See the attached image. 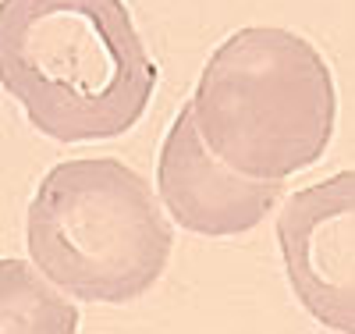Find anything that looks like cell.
Wrapping results in <instances>:
<instances>
[{"label":"cell","mask_w":355,"mask_h":334,"mask_svg":"<svg viewBox=\"0 0 355 334\" xmlns=\"http://www.w3.org/2000/svg\"><path fill=\"white\" fill-rule=\"evenodd\" d=\"M25 238L33 263L57 288L103 306L146 295L174 249L150 181L114 157L50 167L28 206Z\"/></svg>","instance_id":"3957f363"},{"label":"cell","mask_w":355,"mask_h":334,"mask_svg":"<svg viewBox=\"0 0 355 334\" xmlns=\"http://www.w3.org/2000/svg\"><path fill=\"white\" fill-rule=\"evenodd\" d=\"M189 107L202 142L227 167L266 181L320 164L338 125L327 57L277 25L231 33L206 60Z\"/></svg>","instance_id":"7a4b0ae2"},{"label":"cell","mask_w":355,"mask_h":334,"mask_svg":"<svg viewBox=\"0 0 355 334\" xmlns=\"http://www.w3.org/2000/svg\"><path fill=\"white\" fill-rule=\"evenodd\" d=\"M281 185L227 167L202 142L189 103L171 121L157 160V192L178 228L206 238L245 235L277 206Z\"/></svg>","instance_id":"5b68a950"},{"label":"cell","mask_w":355,"mask_h":334,"mask_svg":"<svg viewBox=\"0 0 355 334\" xmlns=\"http://www.w3.org/2000/svg\"><path fill=\"white\" fill-rule=\"evenodd\" d=\"M78 310L43 270L0 260V334H71Z\"/></svg>","instance_id":"8992f818"},{"label":"cell","mask_w":355,"mask_h":334,"mask_svg":"<svg viewBox=\"0 0 355 334\" xmlns=\"http://www.w3.org/2000/svg\"><path fill=\"white\" fill-rule=\"evenodd\" d=\"M0 85L36 132L103 142L142 121L157 60L125 0H0Z\"/></svg>","instance_id":"6da1fadb"},{"label":"cell","mask_w":355,"mask_h":334,"mask_svg":"<svg viewBox=\"0 0 355 334\" xmlns=\"http://www.w3.org/2000/svg\"><path fill=\"white\" fill-rule=\"evenodd\" d=\"M277 246L302 310L327 331L355 334V171L288 196Z\"/></svg>","instance_id":"277c9868"}]
</instances>
